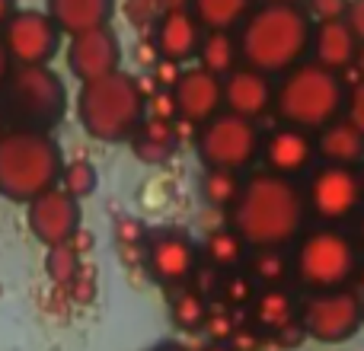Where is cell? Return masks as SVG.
<instances>
[{"instance_id": "1", "label": "cell", "mask_w": 364, "mask_h": 351, "mask_svg": "<svg viewBox=\"0 0 364 351\" xmlns=\"http://www.w3.org/2000/svg\"><path fill=\"white\" fill-rule=\"evenodd\" d=\"M307 201L297 179L269 170L243 176V188L227 211V224L243 237L250 249L291 246L307 230Z\"/></svg>"}, {"instance_id": "2", "label": "cell", "mask_w": 364, "mask_h": 351, "mask_svg": "<svg viewBox=\"0 0 364 351\" xmlns=\"http://www.w3.org/2000/svg\"><path fill=\"white\" fill-rule=\"evenodd\" d=\"M314 23L301 4H262L240 23V64L259 74H288L310 55Z\"/></svg>"}, {"instance_id": "3", "label": "cell", "mask_w": 364, "mask_h": 351, "mask_svg": "<svg viewBox=\"0 0 364 351\" xmlns=\"http://www.w3.org/2000/svg\"><path fill=\"white\" fill-rule=\"evenodd\" d=\"M64 157L51 131L13 125L0 134V198L29 205L32 198L58 188Z\"/></svg>"}, {"instance_id": "4", "label": "cell", "mask_w": 364, "mask_h": 351, "mask_svg": "<svg viewBox=\"0 0 364 351\" xmlns=\"http://www.w3.org/2000/svg\"><path fill=\"white\" fill-rule=\"evenodd\" d=\"M77 119L93 141H102V144L132 141L147 119V93L132 74L115 70L100 80L80 83Z\"/></svg>"}, {"instance_id": "5", "label": "cell", "mask_w": 364, "mask_h": 351, "mask_svg": "<svg viewBox=\"0 0 364 351\" xmlns=\"http://www.w3.org/2000/svg\"><path fill=\"white\" fill-rule=\"evenodd\" d=\"M346 96L348 87L342 74H333L314 61H301L288 74H282L272 112L282 125H294L316 134L323 125L346 115Z\"/></svg>"}, {"instance_id": "6", "label": "cell", "mask_w": 364, "mask_h": 351, "mask_svg": "<svg viewBox=\"0 0 364 351\" xmlns=\"http://www.w3.org/2000/svg\"><path fill=\"white\" fill-rule=\"evenodd\" d=\"M361 262L358 239L342 227H307L294 239L291 252V278L301 291L320 294V291L348 288Z\"/></svg>"}, {"instance_id": "7", "label": "cell", "mask_w": 364, "mask_h": 351, "mask_svg": "<svg viewBox=\"0 0 364 351\" xmlns=\"http://www.w3.org/2000/svg\"><path fill=\"white\" fill-rule=\"evenodd\" d=\"M0 93L4 115L23 128L51 131L68 112V87L48 64H13Z\"/></svg>"}, {"instance_id": "8", "label": "cell", "mask_w": 364, "mask_h": 351, "mask_svg": "<svg viewBox=\"0 0 364 351\" xmlns=\"http://www.w3.org/2000/svg\"><path fill=\"white\" fill-rule=\"evenodd\" d=\"M259 147H262V131L256 122L230 112H218L195 128V153L205 170L246 173L259 160Z\"/></svg>"}, {"instance_id": "9", "label": "cell", "mask_w": 364, "mask_h": 351, "mask_svg": "<svg viewBox=\"0 0 364 351\" xmlns=\"http://www.w3.org/2000/svg\"><path fill=\"white\" fill-rule=\"evenodd\" d=\"M304 201H307V217L323 227H342L352 220L364 205L361 179L355 166H336L323 163L307 173L304 185Z\"/></svg>"}, {"instance_id": "10", "label": "cell", "mask_w": 364, "mask_h": 351, "mask_svg": "<svg viewBox=\"0 0 364 351\" xmlns=\"http://www.w3.org/2000/svg\"><path fill=\"white\" fill-rule=\"evenodd\" d=\"M301 323L304 335L320 345H342V342L355 339L361 333V291L336 288L320 291V294L301 297Z\"/></svg>"}, {"instance_id": "11", "label": "cell", "mask_w": 364, "mask_h": 351, "mask_svg": "<svg viewBox=\"0 0 364 351\" xmlns=\"http://www.w3.org/2000/svg\"><path fill=\"white\" fill-rule=\"evenodd\" d=\"M144 265H147V275H151L160 288H166V291L186 288V284H192V278L198 275L201 246L195 243L186 230L164 227V230L147 233Z\"/></svg>"}, {"instance_id": "12", "label": "cell", "mask_w": 364, "mask_h": 351, "mask_svg": "<svg viewBox=\"0 0 364 351\" xmlns=\"http://www.w3.org/2000/svg\"><path fill=\"white\" fill-rule=\"evenodd\" d=\"M10 64H48L61 48V29L42 10H16L0 29Z\"/></svg>"}, {"instance_id": "13", "label": "cell", "mask_w": 364, "mask_h": 351, "mask_svg": "<svg viewBox=\"0 0 364 351\" xmlns=\"http://www.w3.org/2000/svg\"><path fill=\"white\" fill-rule=\"evenodd\" d=\"M26 224L45 249L70 243L74 233L80 230V201L70 198L61 185L48 188L45 195H38L26 205Z\"/></svg>"}, {"instance_id": "14", "label": "cell", "mask_w": 364, "mask_h": 351, "mask_svg": "<svg viewBox=\"0 0 364 351\" xmlns=\"http://www.w3.org/2000/svg\"><path fill=\"white\" fill-rule=\"evenodd\" d=\"M259 160L269 173L275 176H307L316 166V138L314 131H304L294 125H282L278 122L272 131L262 134V147H259Z\"/></svg>"}, {"instance_id": "15", "label": "cell", "mask_w": 364, "mask_h": 351, "mask_svg": "<svg viewBox=\"0 0 364 351\" xmlns=\"http://www.w3.org/2000/svg\"><path fill=\"white\" fill-rule=\"evenodd\" d=\"M68 68L80 83L100 80L122 68V45L109 26L90 29L80 36H70L68 45Z\"/></svg>"}, {"instance_id": "16", "label": "cell", "mask_w": 364, "mask_h": 351, "mask_svg": "<svg viewBox=\"0 0 364 351\" xmlns=\"http://www.w3.org/2000/svg\"><path fill=\"white\" fill-rule=\"evenodd\" d=\"M176 102V119L188 125H205L218 112H224V80L201 68H188L179 74L176 87L170 90Z\"/></svg>"}, {"instance_id": "17", "label": "cell", "mask_w": 364, "mask_h": 351, "mask_svg": "<svg viewBox=\"0 0 364 351\" xmlns=\"http://www.w3.org/2000/svg\"><path fill=\"white\" fill-rule=\"evenodd\" d=\"M272 102H275V87L269 74H259L240 64L233 74L224 77V112L259 122L272 112Z\"/></svg>"}, {"instance_id": "18", "label": "cell", "mask_w": 364, "mask_h": 351, "mask_svg": "<svg viewBox=\"0 0 364 351\" xmlns=\"http://www.w3.org/2000/svg\"><path fill=\"white\" fill-rule=\"evenodd\" d=\"M297 316H301V297L291 291V284L259 288L250 303V326L262 339H275V335L294 329Z\"/></svg>"}, {"instance_id": "19", "label": "cell", "mask_w": 364, "mask_h": 351, "mask_svg": "<svg viewBox=\"0 0 364 351\" xmlns=\"http://www.w3.org/2000/svg\"><path fill=\"white\" fill-rule=\"evenodd\" d=\"M201 36H205V29H201V23L195 19L192 10H186V6H170V10L157 19L154 48H157V55L166 58V61L182 64L198 55Z\"/></svg>"}, {"instance_id": "20", "label": "cell", "mask_w": 364, "mask_h": 351, "mask_svg": "<svg viewBox=\"0 0 364 351\" xmlns=\"http://www.w3.org/2000/svg\"><path fill=\"white\" fill-rule=\"evenodd\" d=\"M358 45L361 42L346 26V19H333V23H316L314 26L310 55H314V64H320V68L333 70V74H346V70L355 64Z\"/></svg>"}, {"instance_id": "21", "label": "cell", "mask_w": 364, "mask_h": 351, "mask_svg": "<svg viewBox=\"0 0 364 351\" xmlns=\"http://www.w3.org/2000/svg\"><path fill=\"white\" fill-rule=\"evenodd\" d=\"M314 138H316V160H323V163L355 166V170L364 163V134L346 115L323 125Z\"/></svg>"}, {"instance_id": "22", "label": "cell", "mask_w": 364, "mask_h": 351, "mask_svg": "<svg viewBox=\"0 0 364 351\" xmlns=\"http://www.w3.org/2000/svg\"><path fill=\"white\" fill-rule=\"evenodd\" d=\"M45 13L64 36H80V32L109 26L115 13V0H48Z\"/></svg>"}, {"instance_id": "23", "label": "cell", "mask_w": 364, "mask_h": 351, "mask_svg": "<svg viewBox=\"0 0 364 351\" xmlns=\"http://www.w3.org/2000/svg\"><path fill=\"white\" fill-rule=\"evenodd\" d=\"M179 138H176V125L166 119H151L147 115L144 125L134 131L132 138V147H134V157L141 160V163H166V160L173 157V151H176Z\"/></svg>"}, {"instance_id": "24", "label": "cell", "mask_w": 364, "mask_h": 351, "mask_svg": "<svg viewBox=\"0 0 364 351\" xmlns=\"http://www.w3.org/2000/svg\"><path fill=\"white\" fill-rule=\"evenodd\" d=\"M243 271L256 281V288L291 284V252L288 246H259L246 252Z\"/></svg>"}, {"instance_id": "25", "label": "cell", "mask_w": 364, "mask_h": 351, "mask_svg": "<svg viewBox=\"0 0 364 351\" xmlns=\"http://www.w3.org/2000/svg\"><path fill=\"white\" fill-rule=\"evenodd\" d=\"M246 252H250V246L243 243V237H240L230 224L208 230L205 243H201V259H205L214 271H237V269H243Z\"/></svg>"}, {"instance_id": "26", "label": "cell", "mask_w": 364, "mask_h": 351, "mask_svg": "<svg viewBox=\"0 0 364 351\" xmlns=\"http://www.w3.org/2000/svg\"><path fill=\"white\" fill-rule=\"evenodd\" d=\"M198 68L208 70V74L220 77L224 80L227 74L240 68V45H237V36L233 32H220V29H211L201 36V45H198Z\"/></svg>"}, {"instance_id": "27", "label": "cell", "mask_w": 364, "mask_h": 351, "mask_svg": "<svg viewBox=\"0 0 364 351\" xmlns=\"http://www.w3.org/2000/svg\"><path fill=\"white\" fill-rule=\"evenodd\" d=\"M192 13L205 32H233L252 13V0H192Z\"/></svg>"}, {"instance_id": "28", "label": "cell", "mask_w": 364, "mask_h": 351, "mask_svg": "<svg viewBox=\"0 0 364 351\" xmlns=\"http://www.w3.org/2000/svg\"><path fill=\"white\" fill-rule=\"evenodd\" d=\"M208 294L198 291L195 284H186V288H173L170 294V320L179 333H201L208 320Z\"/></svg>"}, {"instance_id": "29", "label": "cell", "mask_w": 364, "mask_h": 351, "mask_svg": "<svg viewBox=\"0 0 364 351\" xmlns=\"http://www.w3.org/2000/svg\"><path fill=\"white\" fill-rule=\"evenodd\" d=\"M240 188H243V173H230V170H205L198 182L201 201L208 207H220V211H230Z\"/></svg>"}, {"instance_id": "30", "label": "cell", "mask_w": 364, "mask_h": 351, "mask_svg": "<svg viewBox=\"0 0 364 351\" xmlns=\"http://www.w3.org/2000/svg\"><path fill=\"white\" fill-rule=\"evenodd\" d=\"M83 265V256L74 249V243H61V246H48V256H45V275L55 288H68L77 278Z\"/></svg>"}, {"instance_id": "31", "label": "cell", "mask_w": 364, "mask_h": 351, "mask_svg": "<svg viewBox=\"0 0 364 351\" xmlns=\"http://www.w3.org/2000/svg\"><path fill=\"white\" fill-rule=\"evenodd\" d=\"M256 281H252L246 271H224V278H220V284H218V297H220V303H224L227 310H243V307H250L252 303V297H256Z\"/></svg>"}, {"instance_id": "32", "label": "cell", "mask_w": 364, "mask_h": 351, "mask_svg": "<svg viewBox=\"0 0 364 351\" xmlns=\"http://www.w3.org/2000/svg\"><path fill=\"white\" fill-rule=\"evenodd\" d=\"M96 185H100V173H96V166L90 160H70V163H64L61 188L70 198H77V201L90 198L96 192Z\"/></svg>"}, {"instance_id": "33", "label": "cell", "mask_w": 364, "mask_h": 351, "mask_svg": "<svg viewBox=\"0 0 364 351\" xmlns=\"http://www.w3.org/2000/svg\"><path fill=\"white\" fill-rule=\"evenodd\" d=\"M237 329H240V323H237V313H233V310L211 307L208 310L205 326H201V333L208 335V342H227V345H230V339H233Z\"/></svg>"}, {"instance_id": "34", "label": "cell", "mask_w": 364, "mask_h": 351, "mask_svg": "<svg viewBox=\"0 0 364 351\" xmlns=\"http://www.w3.org/2000/svg\"><path fill=\"white\" fill-rule=\"evenodd\" d=\"M96 291H100V281H96V269L90 262L80 265V271H77V278L68 284V294L74 303H80V307H87V303L96 301Z\"/></svg>"}, {"instance_id": "35", "label": "cell", "mask_w": 364, "mask_h": 351, "mask_svg": "<svg viewBox=\"0 0 364 351\" xmlns=\"http://www.w3.org/2000/svg\"><path fill=\"white\" fill-rule=\"evenodd\" d=\"M115 239H119V249H144L147 230L141 220L134 217H119L115 220Z\"/></svg>"}, {"instance_id": "36", "label": "cell", "mask_w": 364, "mask_h": 351, "mask_svg": "<svg viewBox=\"0 0 364 351\" xmlns=\"http://www.w3.org/2000/svg\"><path fill=\"white\" fill-rule=\"evenodd\" d=\"M348 0H307V13L316 23H333V19H346Z\"/></svg>"}, {"instance_id": "37", "label": "cell", "mask_w": 364, "mask_h": 351, "mask_svg": "<svg viewBox=\"0 0 364 351\" xmlns=\"http://www.w3.org/2000/svg\"><path fill=\"white\" fill-rule=\"evenodd\" d=\"M346 119L364 134V83L358 80L346 96Z\"/></svg>"}, {"instance_id": "38", "label": "cell", "mask_w": 364, "mask_h": 351, "mask_svg": "<svg viewBox=\"0 0 364 351\" xmlns=\"http://www.w3.org/2000/svg\"><path fill=\"white\" fill-rule=\"evenodd\" d=\"M179 74H182L179 64L176 61H166V58H160L157 68H154V80H157L160 90H173V87H176Z\"/></svg>"}, {"instance_id": "39", "label": "cell", "mask_w": 364, "mask_h": 351, "mask_svg": "<svg viewBox=\"0 0 364 351\" xmlns=\"http://www.w3.org/2000/svg\"><path fill=\"white\" fill-rule=\"evenodd\" d=\"M346 26L355 32V38H358V42H364V0H348Z\"/></svg>"}, {"instance_id": "40", "label": "cell", "mask_w": 364, "mask_h": 351, "mask_svg": "<svg viewBox=\"0 0 364 351\" xmlns=\"http://www.w3.org/2000/svg\"><path fill=\"white\" fill-rule=\"evenodd\" d=\"M10 55H6V48H4V42H0V90H4V83H6V74H10Z\"/></svg>"}, {"instance_id": "41", "label": "cell", "mask_w": 364, "mask_h": 351, "mask_svg": "<svg viewBox=\"0 0 364 351\" xmlns=\"http://www.w3.org/2000/svg\"><path fill=\"white\" fill-rule=\"evenodd\" d=\"M16 13V0H0V29H4V23Z\"/></svg>"}, {"instance_id": "42", "label": "cell", "mask_w": 364, "mask_h": 351, "mask_svg": "<svg viewBox=\"0 0 364 351\" xmlns=\"http://www.w3.org/2000/svg\"><path fill=\"white\" fill-rule=\"evenodd\" d=\"M355 239H358V249L364 252V205H361V211H358V237H355Z\"/></svg>"}, {"instance_id": "43", "label": "cell", "mask_w": 364, "mask_h": 351, "mask_svg": "<svg viewBox=\"0 0 364 351\" xmlns=\"http://www.w3.org/2000/svg\"><path fill=\"white\" fill-rule=\"evenodd\" d=\"M355 68H358V74H361V83H364V42L358 45V55H355Z\"/></svg>"}, {"instance_id": "44", "label": "cell", "mask_w": 364, "mask_h": 351, "mask_svg": "<svg viewBox=\"0 0 364 351\" xmlns=\"http://www.w3.org/2000/svg\"><path fill=\"white\" fill-rule=\"evenodd\" d=\"M352 284H358V291L364 294V256H361V262H358V271H355V281Z\"/></svg>"}, {"instance_id": "45", "label": "cell", "mask_w": 364, "mask_h": 351, "mask_svg": "<svg viewBox=\"0 0 364 351\" xmlns=\"http://www.w3.org/2000/svg\"><path fill=\"white\" fill-rule=\"evenodd\" d=\"M198 351H233V348L227 345V342H208V345L198 348Z\"/></svg>"}, {"instance_id": "46", "label": "cell", "mask_w": 364, "mask_h": 351, "mask_svg": "<svg viewBox=\"0 0 364 351\" xmlns=\"http://www.w3.org/2000/svg\"><path fill=\"white\" fill-rule=\"evenodd\" d=\"M6 131V115H4V109H0V134Z\"/></svg>"}, {"instance_id": "47", "label": "cell", "mask_w": 364, "mask_h": 351, "mask_svg": "<svg viewBox=\"0 0 364 351\" xmlns=\"http://www.w3.org/2000/svg\"><path fill=\"white\" fill-rule=\"evenodd\" d=\"M262 4H301V0H262Z\"/></svg>"}, {"instance_id": "48", "label": "cell", "mask_w": 364, "mask_h": 351, "mask_svg": "<svg viewBox=\"0 0 364 351\" xmlns=\"http://www.w3.org/2000/svg\"><path fill=\"white\" fill-rule=\"evenodd\" d=\"M358 179H361V192H364V163L358 166Z\"/></svg>"}, {"instance_id": "49", "label": "cell", "mask_w": 364, "mask_h": 351, "mask_svg": "<svg viewBox=\"0 0 364 351\" xmlns=\"http://www.w3.org/2000/svg\"><path fill=\"white\" fill-rule=\"evenodd\" d=\"M361 323H364V294H361Z\"/></svg>"}]
</instances>
